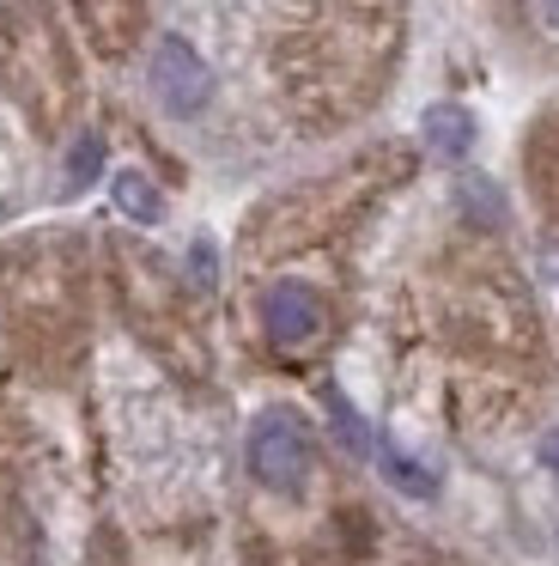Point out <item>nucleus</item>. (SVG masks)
<instances>
[{"label":"nucleus","mask_w":559,"mask_h":566,"mask_svg":"<svg viewBox=\"0 0 559 566\" xmlns=\"http://www.w3.org/2000/svg\"><path fill=\"white\" fill-rule=\"evenodd\" d=\"M250 469L262 488L298 493L304 475H310V432H304V420L286 415V408H267L250 427Z\"/></svg>","instance_id":"f257e3e1"},{"label":"nucleus","mask_w":559,"mask_h":566,"mask_svg":"<svg viewBox=\"0 0 559 566\" xmlns=\"http://www.w3.org/2000/svg\"><path fill=\"white\" fill-rule=\"evenodd\" d=\"M152 92H158V104H165L170 116H194L207 98H213V74H207V62L182 38H158V50H152Z\"/></svg>","instance_id":"f03ea898"},{"label":"nucleus","mask_w":559,"mask_h":566,"mask_svg":"<svg viewBox=\"0 0 559 566\" xmlns=\"http://www.w3.org/2000/svg\"><path fill=\"white\" fill-rule=\"evenodd\" d=\"M262 323H267V342L274 347H304L323 335V298L304 281H280L262 298Z\"/></svg>","instance_id":"7ed1b4c3"},{"label":"nucleus","mask_w":559,"mask_h":566,"mask_svg":"<svg viewBox=\"0 0 559 566\" xmlns=\"http://www.w3.org/2000/svg\"><path fill=\"white\" fill-rule=\"evenodd\" d=\"M425 140H432L437 159H462L474 147V116L462 104H432L425 111Z\"/></svg>","instance_id":"20e7f679"},{"label":"nucleus","mask_w":559,"mask_h":566,"mask_svg":"<svg viewBox=\"0 0 559 566\" xmlns=\"http://www.w3.org/2000/svg\"><path fill=\"white\" fill-rule=\"evenodd\" d=\"M116 208L128 213L134 226H158V220H165V196H158L140 171H116Z\"/></svg>","instance_id":"39448f33"},{"label":"nucleus","mask_w":559,"mask_h":566,"mask_svg":"<svg viewBox=\"0 0 559 566\" xmlns=\"http://www.w3.org/2000/svg\"><path fill=\"white\" fill-rule=\"evenodd\" d=\"M383 475H389V488H401V493H413V500H432L437 493V481L425 475L413 457H401L395 444H383Z\"/></svg>","instance_id":"423d86ee"},{"label":"nucleus","mask_w":559,"mask_h":566,"mask_svg":"<svg viewBox=\"0 0 559 566\" xmlns=\"http://www.w3.org/2000/svg\"><path fill=\"white\" fill-rule=\"evenodd\" d=\"M97 171H104V140L80 135V140H73V153H67V189H85Z\"/></svg>","instance_id":"0eeeda50"},{"label":"nucleus","mask_w":559,"mask_h":566,"mask_svg":"<svg viewBox=\"0 0 559 566\" xmlns=\"http://www.w3.org/2000/svg\"><path fill=\"white\" fill-rule=\"evenodd\" d=\"M328 408H335V432H340V444H347L352 457H365L371 451V432H365V420L352 415V402L340 390H328Z\"/></svg>","instance_id":"6e6552de"},{"label":"nucleus","mask_w":559,"mask_h":566,"mask_svg":"<svg viewBox=\"0 0 559 566\" xmlns=\"http://www.w3.org/2000/svg\"><path fill=\"white\" fill-rule=\"evenodd\" d=\"M541 463L559 475V432H547V439H541Z\"/></svg>","instance_id":"1a4fd4ad"},{"label":"nucleus","mask_w":559,"mask_h":566,"mask_svg":"<svg viewBox=\"0 0 559 566\" xmlns=\"http://www.w3.org/2000/svg\"><path fill=\"white\" fill-rule=\"evenodd\" d=\"M541 13H547V19H553V25H559V0H541Z\"/></svg>","instance_id":"9d476101"}]
</instances>
